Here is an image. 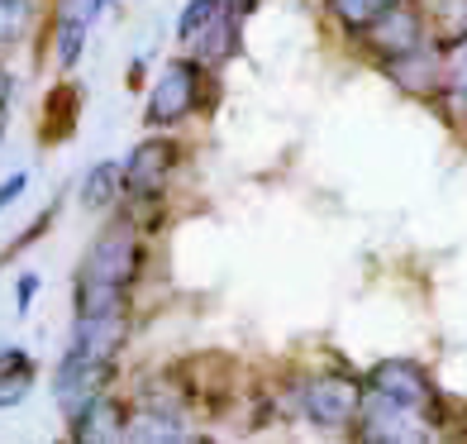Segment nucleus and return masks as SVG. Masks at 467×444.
<instances>
[{
	"instance_id": "obj_1",
	"label": "nucleus",
	"mask_w": 467,
	"mask_h": 444,
	"mask_svg": "<svg viewBox=\"0 0 467 444\" xmlns=\"http://www.w3.org/2000/svg\"><path fill=\"white\" fill-rule=\"evenodd\" d=\"M139 272H143V239H139V229H134L130 220H110V225H105L100 235L91 239V248L81 253L77 278L130 291V287L139 282Z\"/></svg>"
},
{
	"instance_id": "obj_2",
	"label": "nucleus",
	"mask_w": 467,
	"mask_h": 444,
	"mask_svg": "<svg viewBox=\"0 0 467 444\" xmlns=\"http://www.w3.org/2000/svg\"><path fill=\"white\" fill-rule=\"evenodd\" d=\"M201 91H205V62H201V58H172V62L158 72L153 91H148L143 124H148V130L182 124L186 115L201 111Z\"/></svg>"
},
{
	"instance_id": "obj_3",
	"label": "nucleus",
	"mask_w": 467,
	"mask_h": 444,
	"mask_svg": "<svg viewBox=\"0 0 467 444\" xmlns=\"http://www.w3.org/2000/svg\"><path fill=\"white\" fill-rule=\"evenodd\" d=\"M368 407V387L358 377H310L301 383V416L315 430H353Z\"/></svg>"
},
{
	"instance_id": "obj_4",
	"label": "nucleus",
	"mask_w": 467,
	"mask_h": 444,
	"mask_svg": "<svg viewBox=\"0 0 467 444\" xmlns=\"http://www.w3.org/2000/svg\"><path fill=\"white\" fill-rule=\"evenodd\" d=\"M353 435L372 439V444H420V439H430V411L377 392L363 407V416H358Z\"/></svg>"
},
{
	"instance_id": "obj_5",
	"label": "nucleus",
	"mask_w": 467,
	"mask_h": 444,
	"mask_svg": "<svg viewBox=\"0 0 467 444\" xmlns=\"http://www.w3.org/2000/svg\"><path fill=\"white\" fill-rule=\"evenodd\" d=\"M177 158H182V148L162 134L134 143L130 158H124V192L134 201H158L167 192V182H172V173H177Z\"/></svg>"
},
{
	"instance_id": "obj_6",
	"label": "nucleus",
	"mask_w": 467,
	"mask_h": 444,
	"mask_svg": "<svg viewBox=\"0 0 467 444\" xmlns=\"http://www.w3.org/2000/svg\"><path fill=\"white\" fill-rule=\"evenodd\" d=\"M363 44L381 62H396V58L424 48V15H420V5L415 0H391V5L363 29Z\"/></svg>"
},
{
	"instance_id": "obj_7",
	"label": "nucleus",
	"mask_w": 467,
	"mask_h": 444,
	"mask_svg": "<svg viewBox=\"0 0 467 444\" xmlns=\"http://www.w3.org/2000/svg\"><path fill=\"white\" fill-rule=\"evenodd\" d=\"M115 383V364H105V358H81V354H62V364L53 373V401L62 407V416L81 411L87 401H96L100 392H110Z\"/></svg>"
},
{
	"instance_id": "obj_8",
	"label": "nucleus",
	"mask_w": 467,
	"mask_h": 444,
	"mask_svg": "<svg viewBox=\"0 0 467 444\" xmlns=\"http://www.w3.org/2000/svg\"><path fill=\"white\" fill-rule=\"evenodd\" d=\"M130 344V311H110V315H77L72 321V340L67 349L81 358H105L115 364Z\"/></svg>"
},
{
	"instance_id": "obj_9",
	"label": "nucleus",
	"mask_w": 467,
	"mask_h": 444,
	"mask_svg": "<svg viewBox=\"0 0 467 444\" xmlns=\"http://www.w3.org/2000/svg\"><path fill=\"white\" fill-rule=\"evenodd\" d=\"M372 392L410 401V407H424V411H434V401H439L430 368L415 364V358H387V364H377L372 368Z\"/></svg>"
},
{
	"instance_id": "obj_10",
	"label": "nucleus",
	"mask_w": 467,
	"mask_h": 444,
	"mask_svg": "<svg viewBox=\"0 0 467 444\" xmlns=\"http://www.w3.org/2000/svg\"><path fill=\"white\" fill-rule=\"evenodd\" d=\"M124 430H130V407L110 392H100L96 401H87L81 411L67 416V435L77 444H115L124 439Z\"/></svg>"
},
{
	"instance_id": "obj_11",
	"label": "nucleus",
	"mask_w": 467,
	"mask_h": 444,
	"mask_svg": "<svg viewBox=\"0 0 467 444\" xmlns=\"http://www.w3.org/2000/svg\"><path fill=\"white\" fill-rule=\"evenodd\" d=\"M124 439L134 444H182V439H196V430L182 420L177 407H153V401H139L130 411V430Z\"/></svg>"
},
{
	"instance_id": "obj_12",
	"label": "nucleus",
	"mask_w": 467,
	"mask_h": 444,
	"mask_svg": "<svg viewBox=\"0 0 467 444\" xmlns=\"http://www.w3.org/2000/svg\"><path fill=\"white\" fill-rule=\"evenodd\" d=\"M81 206L87 210H115L124 196V163H115V158H105V163H91L87 167V177H81Z\"/></svg>"
},
{
	"instance_id": "obj_13",
	"label": "nucleus",
	"mask_w": 467,
	"mask_h": 444,
	"mask_svg": "<svg viewBox=\"0 0 467 444\" xmlns=\"http://www.w3.org/2000/svg\"><path fill=\"white\" fill-rule=\"evenodd\" d=\"M191 48H196V58L205 62V68H215V62L234 58V48H239V15L220 5V15L196 34V44H191Z\"/></svg>"
},
{
	"instance_id": "obj_14",
	"label": "nucleus",
	"mask_w": 467,
	"mask_h": 444,
	"mask_svg": "<svg viewBox=\"0 0 467 444\" xmlns=\"http://www.w3.org/2000/svg\"><path fill=\"white\" fill-rule=\"evenodd\" d=\"M29 392H34V358L19 349V344L0 349V411L19 407Z\"/></svg>"
},
{
	"instance_id": "obj_15",
	"label": "nucleus",
	"mask_w": 467,
	"mask_h": 444,
	"mask_svg": "<svg viewBox=\"0 0 467 444\" xmlns=\"http://www.w3.org/2000/svg\"><path fill=\"white\" fill-rule=\"evenodd\" d=\"M87 29H91V19L81 15V10H62V15H57L53 58H57V68H62V72H72V68H77L81 48H87Z\"/></svg>"
},
{
	"instance_id": "obj_16",
	"label": "nucleus",
	"mask_w": 467,
	"mask_h": 444,
	"mask_svg": "<svg viewBox=\"0 0 467 444\" xmlns=\"http://www.w3.org/2000/svg\"><path fill=\"white\" fill-rule=\"evenodd\" d=\"M72 306H77V315H110V311H130V291H124V287H105V282H87V278H77V287H72Z\"/></svg>"
},
{
	"instance_id": "obj_17",
	"label": "nucleus",
	"mask_w": 467,
	"mask_h": 444,
	"mask_svg": "<svg viewBox=\"0 0 467 444\" xmlns=\"http://www.w3.org/2000/svg\"><path fill=\"white\" fill-rule=\"evenodd\" d=\"M34 0H0V48H15L29 38Z\"/></svg>"
},
{
	"instance_id": "obj_18",
	"label": "nucleus",
	"mask_w": 467,
	"mask_h": 444,
	"mask_svg": "<svg viewBox=\"0 0 467 444\" xmlns=\"http://www.w3.org/2000/svg\"><path fill=\"white\" fill-rule=\"evenodd\" d=\"M325 5H329V15H334L348 34H363L372 19L387 10V0H325Z\"/></svg>"
},
{
	"instance_id": "obj_19",
	"label": "nucleus",
	"mask_w": 467,
	"mask_h": 444,
	"mask_svg": "<svg viewBox=\"0 0 467 444\" xmlns=\"http://www.w3.org/2000/svg\"><path fill=\"white\" fill-rule=\"evenodd\" d=\"M220 15V0H186V10H182V19H177V44H196V34L210 25V19Z\"/></svg>"
},
{
	"instance_id": "obj_20",
	"label": "nucleus",
	"mask_w": 467,
	"mask_h": 444,
	"mask_svg": "<svg viewBox=\"0 0 467 444\" xmlns=\"http://www.w3.org/2000/svg\"><path fill=\"white\" fill-rule=\"evenodd\" d=\"M443 72H449V87L467 91V34H458L449 48H443Z\"/></svg>"
},
{
	"instance_id": "obj_21",
	"label": "nucleus",
	"mask_w": 467,
	"mask_h": 444,
	"mask_svg": "<svg viewBox=\"0 0 467 444\" xmlns=\"http://www.w3.org/2000/svg\"><path fill=\"white\" fill-rule=\"evenodd\" d=\"M77 105H81V91L72 87V81H62V87L48 96V115H53V120H62V139L72 134V115H67V111H77Z\"/></svg>"
},
{
	"instance_id": "obj_22",
	"label": "nucleus",
	"mask_w": 467,
	"mask_h": 444,
	"mask_svg": "<svg viewBox=\"0 0 467 444\" xmlns=\"http://www.w3.org/2000/svg\"><path fill=\"white\" fill-rule=\"evenodd\" d=\"M53 220H57V206H48V210H44V216H38V220H34V225L25 229V235H19V239H15V244L5 248V253H0V263H5V259H15V253H25L29 244H38V239H44V235H48V225H53Z\"/></svg>"
},
{
	"instance_id": "obj_23",
	"label": "nucleus",
	"mask_w": 467,
	"mask_h": 444,
	"mask_svg": "<svg viewBox=\"0 0 467 444\" xmlns=\"http://www.w3.org/2000/svg\"><path fill=\"white\" fill-rule=\"evenodd\" d=\"M34 296H38V272H19V282H15V311L29 315L34 311Z\"/></svg>"
},
{
	"instance_id": "obj_24",
	"label": "nucleus",
	"mask_w": 467,
	"mask_h": 444,
	"mask_svg": "<svg viewBox=\"0 0 467 444\" xmlns=\"http://www.w3.org/2000/svg\"><path fill=\"white\" fill-rule=\"evenodd\" d=\"M25 186H29V173H10L5 182H0V210L15 206L19 196H25Z\"/></svg>"
},
{
	"instance_id": "obj_25",
	"label": "nucleus",
	"mask_w": 467,
	"mask_h": 444,
	"mask_svg": "<svg viewBox=\"0 0 467 444\" xmlns=\"http://www.w3.org/2000/svg\"><path fill=\"white\" fill-rule=\"evenodd\" d=\"M5 124H10V111H0V139H5Z\"/></svg>"
},
{
	"instance_id": "obj_26",
	"label": "nucleus",
	"mask_w": 467,
	"mask_h": 444,
	"mask_svg": "<svg viewBox=\"0 0 467 444\" xmlns=\"http://www.w3.org/2000/svg\"><path fill=\"white\" fill-rule=\"evenodd\" d=\"M458 25H462V34H467V0H462V15H458Z\"/></svg>"
},
{
	"instance_id": "obj_27",
	"label": "nucleus",
	"mask_w": 467,
	"mask_h": 444,
	"mask_svg": "<svg viewBox=\"0 0 467 444\" xmlns=\"http://www.w3.org/2000/svg\"><path fill=\"white\" fill-rule=\"evenodd\" d=\"M387 5H391V0H387Z\"/></svg>"
}]
</instances>
